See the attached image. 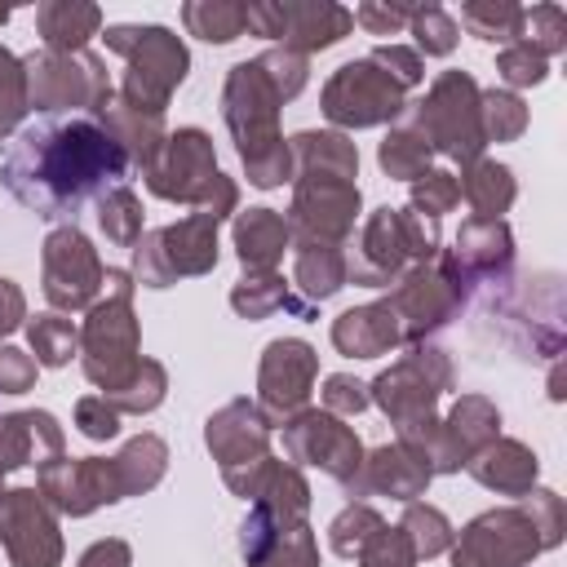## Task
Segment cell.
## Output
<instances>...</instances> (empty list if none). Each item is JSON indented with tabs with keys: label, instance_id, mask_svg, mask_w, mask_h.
I'll return each instance as SVG.
<instances>
[{
	"label": "cell",
	"instance_id": "1",
	"mask_svg": "<svg viewBox=\"0 0 567 567\" xmlns=\"http://www.w3.org/2000/svg\"><path fill=\"white\" fill-rule=\"evenodd\" d=\"M124 151L106 137L93 115H49L31 128H18L4 159L0 186L44 221H75L84 199L124 186L128 177Z\"/></svg>",
	"mask_w": 567,
	"mask_h": 567
},
{
	"label": "cell",
	"instance_id": "2",
	"mask_svg": "<svg viewBox=\"0 0 567 567\" xmlns=\"http://www.w3.org/2000/svg\"><path fill=\"white\" fill-rule=\"evenodd\" d=\"M292 151V204L288 230L292 244H337L354 235L363 195H359V146L337 128H301L288 137Z\"/></svg>",
	"mask_w": 567,
	"mask_h": 567
},
{
	"label": "cell",
	"instance_id": "3",
	"mask_svg": "<svg viewBox=\"0 0 567 567\" xmlns=\"http://www.w3.org/2000/svg\"><path fill=\"white\" fill-rule=\"evenodd\" d=\"M279 111H284V97L275 93V84L257 66V58L235 62L226 71L221 120H226L230 142L239 151L244 177L257 190H275L284 182H292V151H288L284 133H279Z\"/></svg>",
	"mask_w": 567,
	"mask_h": 567
},
{
	"label": "cell",
	"instance_id": "4",
	"mask_svg": "<svg viewBox=\"0 0 567 567\" xmlns=\"http://www.w3.org/2000/svg\"><path fill=\"white\" fill-rule=\"evenodd\" d=\"M146 190L155 199H168V204H186V208H204L213 213L217 221L235 217L239 213V186L235 177H226L217 168V151H213V137L195 124L186 128H173L159 146V155L146 164Z\"/></svg>",
	"mask_w": 567,
	"mask_h": 567
},
{
	"label": "cell",
	"instance_id": "5",
	"mask_svg": "<svg viewBox=\"0 0 567 567\" xmlns=\"http://www.w3.org/2000/svg\"><path fill=\"white\" fill-rule=\"evenodd\" d=\"M102 288H106V297L93 301L80 323V368L102 394H115L128 385V377L142 363V332H137V315H133L137 284L128 270L106 266Z\"/></svg>",
	"mask_w": 567,
	"mask_h": 567
},
{
	"label": "cell",
	"instance_id": "6",
	"mask_svg": "<svg viewBox=\"0 0 567 567\" xmlns=\"http://www.w3.org/2000/svg\"><path fill=\"white\" fill-rule=\"evenodd\" d=\"M443 248V230L434 217H421L416 208H372L354 235V252L346 257V284L359 288H390L408 266L434 261Z\"/></svg>",
	"mask_w": 567,
	"mask_h": 567
},
{
	"label": "cell",
	"instance_id": "7",
	"mask_svg": "<svg viewBox=\"0 0 567 567\" xmlns=\"http://www.w3.org/2000/svg\"><path fill=\"white\" fill-rule=\"evenodd\" d=\"M106 49L124 58V80H120V102L164 115L168 97L190 71V53L182 35H173L159 22H115L106 27Z\"/></svg>",
	"mask_w": 567,
	"mask_h": 567
},
{
	"label": "cell",
	"instance_id": "8",
	"mask_svg": "<svg viewBox=\"0 0 567 567\" xmlns=\"http://www.w3.org/2000/svg\"><path fill=\"white\" fill-rule=\"evenodd\" d=\"M456 385V368L452 354L434 341H416L408 346L385 372H377L368 381V399L385 412V421L399 430H412L430 416H439V399Z\"/></svg>",
	"mask_w": 567,
	"mask_h": 567
},
{
	"label": "cell",
	"instance_id": "9",
	"mask_svg": "<svg viewBox=\"0 0 567 567\" xmlns=\"http://www.w3.org/2000/svg\"><path fill=\"white\" fill-rule=\"evenodd\" d=\"M408 124L425 137V146L434 155H447L461 168L474 164V159H483V151H487L483 120H478V84L461 66L434 75V84L425 89V97L412 106Z\"/></svg>",
	"mask_w": 567,
	"mask_h": 567
},
{
	"label": "cell",
	"instance_id": "10",
	"mask_svg": "<svg viewBox=\"0 0 567 567\" xmlns=\"http://www.w3.org/2000/svg\"><path fill=\"white\" fill-rule=\"evenodd\" d=\"M217 217L195 208L182 221H168L159 230H142V239L128 248L133 252V284L142 288H173L177 279H195L217 270L221 244H217Z\"/></svg>",
	"mask_w": 567,
	"mask_h": 567
},
{
	"label": "cell",
	"instance_id": "11",
	"mask_svg": "<svg viewBox=\"0 0 567 567\" xmlns=\"http://www.w3.org/2000/svg\"><path fill=\"white\" fill-rule=\"evenodd\" d=\"M465 297H470V284H465V275H461V266L452 261L447 248H439L434 261L408 266V270L385 288V306H390L394 319H399L403 346H416V341H425L430 332H439L443 323H452L456 310L465 306Z\"/></svg>",
	"mask_w": 567,
	"mask_h": 567
},
{
	"label": "cell",
	"instance_id": "12",
	"mask_svg": "<svg viewBox=\"0 0 567 567\" xmlns=\"http://www.w3.org/2000/svg\"><path fill=\"white\" fill-rule=\"evenodd\" d=\"M394 439L412 447L430 465V474H461L474 452L501 439V408L487 394H461L447 416H430L412 430H399Z\"/></svg>",
	"mask_w": 567,
	"mask_h": 567
},
{
	"label": "cell",
	"instance_id": "13",
	"mask_svg": "<svg viewBox=\"0 0 567 567\" xmlns=\"http://www.w3.org/2000/svg\"><path fill=\"white\" fill-rule=\"evenodd\" d=\"M22 71H27V111H40V115H58V111L93 115L115 93L106 80V62L89 49L80 53L40 49L22 58Z\"/></svg>",
	"mask_w": 567,
	"mask_h": 567
},
{
	"label": "cell",
	"instance_id": "14",
	"mask_svg": "<svg viewBox=\"0 0 567 567\" xmlns=\"http://www.w3.org/2000/svg\"><path fill=\"white\" fill-rule=\"evenodd\" d=\"M244 31L261 40H279L288 53H323L354 31V13L337 0H248Z\"/></svg>",
	"mask_w": 567,
	"mask_h": 567
},
{
	"label": "cell",
	"instance_id": "15",
	"mask_svg": "<svg viewBox=\"0 0 567 567\" xmlns=\"http://www.w3.org/2000/svg\"><path fill=\"white\" fill-rule=\"evenodd\" d=\"M319 106H323V115L337 133H359V128L403 120L408 89H399L372 58H354V62H341L328 75V84L319 93Z\"/></svg>",
	"mask_w": 567,
	"mask_h": 567
},
{
	"label": "cell",
	"instance_id": "16",
	"mask_svg": "<svg viewBox=\"0 0 567 567\" xmlns=\"http://www.w3.org/2000/svg\"><path fill=\"white\" fill-rule=\"evenodd\" d=\"M279 430H284V456H288V465H297V470L310 465V470L328 474L332 483H341L346 496H354V483L363 474V456L368 452H363L359 434L341 416H332L323 408H301Z\"/></svg>",
	"mask_w": 567,
	"mask_h": 567
},
{
	"label": "cell",
	"instance_id": "17",
	"mask_svg": "<svg viewBox=\"0 0 567 567\" xmlns=\"http://www.w3.org/2000/svg\"><path fill=\"white\" fill-rule=\"evenodd\" d=\"M102 257L97 248L89 244V235L66 221V226H53L44 235V248H40V288H44V301L58 310V315H71V310H89L102 292Z\"/></svg>",
	"mask_w": 567,
	"mask_h": 567
},
{
	"label": "cell",
	"instance_id": "18",
	"mask_svg": "<svg viewBox=\"0 0 567 567\" xmlns=\"http://www.w3.org/2000/svg\"><path fill=\"white\" fill-rule=\"evenodd\" d=\"M452 567H527L540 558V536L532 527V514L518 505L483 509L452 536Z\"/></svg>",
	"mask_w": 567,
	"mask_h": 567
},
{
	"label": "cell",
	"instance_id": "19",
	"mask_svg": "<svg viewBox=\"0 0 567 567\" xmlns=\"http://www.w3.org/2000/svg\"><path fill=\"white\" fill-rule=\"evenodd\" d=\"M315 377H319V354L310 341L301 337H275L266 350H261V363H257V412L266 416V425H284L288 416H297L315 390Z\"/></svg>",
	"mask_w": 567,
	"mask_h": 567
},
{
	"label": "cell",
	"instance_id": "20",
	"mask_svg": "<svg viewBox=\"0 0 567 567\" xmlns=\"http://www.w3.org/2000/svg\"><path fill=\"white\" fill-rule=\"evenodd\" d=\"M35 492L49 501L53 514H66V518H89L93 509L124 501L111 456H66L62 452L35 470Z\"/></svg>",
	"mask_w": 567,
	"mask_h": 567
},
{
	"label": "cell",
	"instance_id": "21",
	"mask_svg": "<svg viewBox=\"0 0 567 567\" xmlns=\"http://www.w3.org/2000/svg\"><path fill=\"white\" fill-rule=\"evenodd\" d=\"M0 545L13 567H62V527L35 487L0 492Z\"/></svg>",
	"mask_w": 567,
	"mask_h": 567
},
{
	"label": "cell",
	"instance_id": "22",
	"mask_svg": "<svg viewBox=\"0 0 567 567\" xmlns=\"http://www.w3.org/2000/svg\"><path fill=\"white\" fill-rule=\"evenodd\" d=\"M221 483L235 496H244L248 505H266L284 523H306V514H310V483H306V474L297 465L279 461V456H261L252 465L221 470Z\"/></svg>",
	"mask_w": 567,
	"mask_h": 567
},
{
	"label": "cell",
	"instance_id": "23",
	"mask_svg": "<svg viewBox=\"0 0 567 567\" xmlns=\"http://www.w3.org/2000/svg\"><path fill=\"white\" fill-rule=\"evenodd\" d=\"M204 447L213 452V461L221 470H239V465L270 456V425L257 412V403L239 394L204 421Z\"/></svg>",
	"mask_w": 567,
	"mask_h": 567
},
{
	"label": "cell",
	"instance_id": "24",
	"mask_svg": "<svg viewBox=\"0 0 567 567\" xmlns=\"http://www.w3.org/2000/svg\"><path fill=\"white\" fill-rule=\"evenodd\" d=\"M447 252L461 266L465 284H505L509 266H514V230L505 226V217H496V221L465 217Z\"/></svg>",
	"mask_w": 567,
	"mask_h": 567
},
{
	"label": "cell",
	"instance_id": "25",
	"mask_svg": "<svg viewBox=\"0 0 567 567\" xmlns=\"http://www.w3.org/2000/svg\"><path fill=\"white\" fill-rule=\"evenodd\" d=\"M430 465L412 452V447H403L399 439L394 443H381V447H372L368 456H363V474H359V483H354V501H363V496H390V501H421L425 496V487H430Z\"/></svg>",
	"mask_w": 567,
	"mask_h": 567
},
{
	"label": "cell",
	"instance_id": "26",
	"mask_svg": "<svg viewBox=\"0 0 567 567\" xmlns=\"http://www.w3.org/2000/svg\"><path fill=\"white\" fill-rule=\"evenodd\" d=\"M66 434L53 412L27 408V412H0V470H22V465H44L62 456Z\"/></svg>",
	"mask_w": 567,
	"mask_h": 567
},
{
	"label": "cell",
	"instance_id": "27",
	"mask_svg": "<svg viewBox=\"0 0 567 567\" xmlns=\"http://www.w3.org/2000/svg\"><path fill=\"white\" fill-rule=\"evenodd\" d=\"M465 470L478 487H487L496 496H514V501H523L540 478V461L523 439H492L483 452L470 456Z\"/></svg>",
	"mask_w": 567,
	"mask_h": 567
},
{
	"label": "cell",
	"instance_id": "28",
	"mask_svg": "<svg viewBox=\"0 0 567 567\" xmlns=\"http://www.w3.org/2000/svg\"><path fill=\"white\" fill-rule=\"evenodd\" d=\"M332 346L337 354L346 359H381L390 350L403 346V332H399V319L394 310L381 301H368V306H350L332 319Z\"/></svg>",
	"mask_w": 567,
	"mask_h": 567
},
{
	"label": "cell",
	"instance_id": "29",
	"mask_svg": "<svg viewBox=\"0 0 567 567\" xmlns=\"http://www.w3.org/2000/svg\"><path fill=\"white\" fill-rule=\"evenodd\" d=\"M230 239H235V257H239L244 275L279 270L284 252L292 248V230H288V217L279 208H244V213H235Z\"/></svg>",
	"mask_w": 567,
	"mask_h": 567
},
{
	"label": "cell",
	"instance_id": "30",
	"mask_svg": "<svg viewBox=\"0 0 567 567\" xmlns=\"http://www.w3.org/2000/svg\"><path fill=\"white\" fill-rule=\"evenodd\" d=\"M93 120H97V124L106 128V137L124 151L128 168H142V173H146V164L159 155V146H164V137H168L164 115H151V111H137V106H124L115 93L106 97V106H97V111H93Z\"/></svg>",
	"mask_w": 567,
	"mask_h": 567
},
{
	"label": "cell",
	"instance_id": "31",
	"mask_svg": "<svg viewBox=\"0 0 567 567\" xmlns=\"http://www.w3.org/2000/svg\"><path fill=\"white\" fill-rule=\"evenodd\" d=\"M35 31L53 53H80L102 31V9L93 0H44L35 4Z\"/></svg>",
	"mask_w": 567,
	"mask_h": 567
},
{
	"label": "cell",
	"instance_id": "32",
	"mask_svg": "<svg viewBox=\"0 0 567 567\" xmlns=\"http://www.w3.org/2000/svg\"><path fill=\"white\" fill-rule=\"evenodd\" d=\"M346 288V252L337 244H292V292L306 306H323Z\"/></svg>",
	"mask_w": 567,
	"mask_h": 567
},
{
	"label": "cell",
	"instance_id": "33",
	"mask_svg": "<svg viewBox=\"0 0 567 567\" xmlns=\"http://www.w3.org/2000/svg\"><path fill=\"white\" fill-rule=\"evenodd\" d=\"M456 190H461V199L474 208V217H483V221H496V217L509 213V204L518 199L514 168H509V164H496V159H487V155L461 168Z\"/></svg>",
	"mask_w": 567,
	"mask_h": 567
},
{
	"label": "cell",
	"instance_id": "34",
	"mask_svg": "<svg viewBox=\"0 0 567 567\" xmlns=\"http://www.w3.org/2000/svg\"><path fill=\"white\" fill-rule=\"evenodd\" d=\"M111 461H115V474H120V492L124 496H142L168 474V443L159 434H137Z\"/></svg>",
	"mask_w": 567,
	"mask_h": 567
},
{
	"label": "cell",
	"instance_id": "35",
	"mask_svg": "<svg viewBox=\"0 0 567 567\" xmlns=\"http://www.w3.org/2000/svg\"><path fill=\"white\" fill-rule=\"evenodd\" d=\"M27 328V346H31V359L40 368H66L75 354H80V328L58 315V310H44L35 319L22 323Z\"/></svg>",
	"mask_w": 567,
	"mask_h": 567
},
{
	"label": "cell",
	"instance_id": "36",
	"mask_svg": "<svg viewBox=\"0 0 567 567\" xmlns=\"http://www.w3.org/2000/svg\"><path fill=\"white\" fill-rule=\"evenodd\" d=\"M430 159H434V151L425 146V137H421L408 120H399V124L381 137V146H377V164H381V173L394 177V182H416L421 173H430Z\"/></svg>",
	"mask_w": 567,
	"mask_h": 567
},
{
	"label": "cell",
	"instance_id": "37",
	"mask_svg": "<svg viewBox=\"0 0 567 567\" xmlns=\"http://www.w3.org/2000/svg\"><path fill=\"white\" fill-rule=\"evenodd\" d=\"M288 297H292V284L279 275V270H257V275H244L235 288H230V310L239 319H270L275 310H288Z\"/></svg>",
	"mask_w": 567,
	"mask_h": 567
},
{
	"label": "cell",
	"instance_id": "38",
	"mask_svg": "<svg viewBox=\"0 0 567 567\" xmlns=\"http://www.w3.org/2000/svg\"><path fill=\"white\" fill-rule=\"evenodd\" d=\"M182 22L190 35H199L208 44H230L244 35V4L239 0H186Z\"/></svg>",
	"mask_w": 567,
	"mask_h": 567
},
{
	"label": "cell",
	"instance_id": "39",
	"mask_svg": "<svg viewBox=\"0 0 567 567\" xmlns=\"http://www.w3.org/2000/svg\"><path fill=\"white\" fill-rule=\"evenodd\" d=\"M461 27L487 44H518L523 4L514 0H470L461 4Z\"/></svg>",
	"mask_w": 567,
	"mask_h": 567
},
{
	"label": "cell",
	"instance_id": "40",
	"mask_svg": "<svg viewBox=\"0 0 567 567\" xmlns=\"http://www.w3.org/2000/svg\"><path fill=\"white\" fill-rule=\"evenodd\" d=\"M97 226L115 248H133L142 239V199L133 195V186H111L106 195H97Z\"/></svg>",
	"mask_w": 567,
	"mask_h": 567
},
{
	"label": "cell",
	"instance_id": "41",
	"mask_svg": "<svg viewBox=\"0 0 567 567\" xmlns=\"http://www.w3.org/2000/svg\"><path fill=\"white\" fill-rule=\"evenodd\" d=\"M399 527H403V536L412 540L416 558H439V554H447V549H452V536H456V527L447 523V514H443L439 505H425V501H408Z\"/></svg>",
	"mask_w": 567,
	"mask_h": 567
},
{
	"label": "cell",
	"instance_id": "42",
	"mask_svg": "<svg viewBox=\"0 0 567 567\" xmlns=\"http://www.w3.org/2000/svg\"><path fill=\"white\" fill-rule=\"evenodd\" d=\"M478 120H483L487 146L492 142H518L527 133V106L509 89H478Z\"/></svg>",
	"mask_w": 567,
	"mask_h": 567
},
{
	"label": "cell",
	"instance_id": "43",
	"mask_svg": "<svg viewBox=\"0 0 567 567\" xmlns=\"http://www.w3.org/2000/svg\"><path fill=\"white\" fill-rule=\"evenodd\" d=\"M164 394H168V372H164V363L142 354V363H137V372L128 377V385L115 390V394H106V399H111V408H115L120 416H146V412H155V408L164 403Z\"/></svg>",
	"mask_w": 567,
	"mask_h": 567
},
{
	"label": "cell",
	"instance_id": "44",
	"mask_svg": "<svg viewBox=\"0 0 567 567\" xmlns=\"http://www.w3.org/2000/svg\"><path fill=\"white\" fill-rule=\"evenodd\" d=\"M385 527V518L368 501H350L332 523H328V545L337 558H359V549Z\"/></svg>",
	"mask_w": 567,
	"mask_h": 567
},
{
	"label": "cell",
	"instance_id": "45",
	"mask_svg": "<svg viewBox=\"0 0 567 567\" xmlns=\"http://www.w3.org/2000/svg\"><path fill=\"white\" fill-rule=\"evenodd\" d=\"M518 44H527L532 53H540V58L549 62L554 53H563V49H567V13H563V9L554 4V0H545V4H532V9H523Z\"/></svg>",
	"mask_w": 567,
	"mask_h": 567
},
{
	"label": "cell",
	"instance_id": "46",
	"mask_svg": "<svg viewBox=\"0 0 567 567\" xmlns=\"http://www.w3.org/2000/svg\"><path fill=\"white\" fill-rule=\"evenodd\" d=\"M408 31L416 35V53H425V58H447L461 40V27L443 4H416Z\"/></svg>",
	"mask_w": 567,
	"mask_h": 567
},
{
	"label": "cell",
	"instance_id": "47",
	"mask_svg": "<svg viewBox=\"0 0 567 567\" xmlns=\"http://www.w3.org/2000/svg\"><path fill=\"white\" fill-rule=\"evenodd\" d=\"M22 115H27V71L22 58L0 44V137L18 133Z\"/></svg>",
	"mask_w": 567,
	"mask_h": 567
},
{
	"label": "cell",
	"instance_id": "48",
	"mask_svg": "<svg viewBox=\"0 0 567 567\" xmlns=\"http://www.w3.org/2000/svg\"><path fill=\"white\" fill-rule=\"evenodd\" d=\"M523 509L532 514V527L540 536V549H558L563 545V532H567V505H563V496L549 492V487H532L523 496Z\"/></svg>",
	"mask_w": 567,
	"mask_h": 567
},
{
	"label": "cell",
	"instance_id": "49",
	"mask_svg": "<svg viewBox=\"0 0 567 567\" xmlns=\"http://www.w3.org/2000/svg\"><path fill=\"white\" fill-rule=\"evenodd\" d=\"M461 204V190H456V173H443V168H430V173H421L416 182H412V204L408 208H416L421 217H443V213H452Z\"/></svg>",
	"mask_w": 567,
	"mask_h": 567
},
{
	"label": "cell",
	"instance_id": "50",
	"mask_svg": "<svg viewBox=\"0 0 567 567\" xmlns=\"http://www.w3.org/2000/svg\"><path fill=\"white\" fill-rule=\"evenodd\" d=\"M257 66L266 71V80L275 84V93L284 97V102H292L301 89H306V80H310V62L301 58V53H288V49H266L261 58H257Z\"/></svg>",
	"mask_w": 567,
	"mask_h": 567
},
{
	"label": "cell",
	"instance_id": "51",
	"mask_svg": "<svg viewBox=\"0 0 567 567\" xmlns=\"http://www.w3.org/2000/svg\"><path fill=\"white\" fill-rule=\"evenodd\" d=\"M359 567H416L421 558H416V549H412V540L403 536V527L394 523H385L363 549H359V558H354Z\"/></svg>",
	"mask_w": 567,
	"mask_h": 567
},
{
	"label": "cell",
	"instance_id": "52",
	"mask_svg": "<svg viewBox=\"0 0 567 567\" xmlns=\"http://www.w3.org/2000/svg\"><path fill=\"white\" fill-rule=\"evenodd\" d=\"M248 567H319V540H315L310 523H297L292 532H284L275 540V549Z\"/></svg>",
	"mask_w": 567,
	"mask_h": 567
},
{
	"label": "cell",
	"instance_id": "53",
	"mask_svg": "<svg viewBox=\"0 0 567 567\" xmlns=\"http://www.w3.org/2000/svg\"><path fill=\"white\" fill-rule=\"evenodd\" d=\"M496 75L509 84V89H532V84H545L549 75V62L540 53H532L527 44H505L496 53Z\"/></svg>",
	"mask_w": 567,
	"mask_h": 567
},
{
	"label": "cell",
	"instance_id": "54",
	"mask_svg": "<svg viewBox=\"0 0 567 567\" xmlns=\"http://www.w3.org/2000/svg\"><path fill=\"white\" fill-rule=\"evenodd\" d=\"M323 412H332V416H359V412H368V381H359V377H350V372H332V377H323Z\"/></svg>",
	"mask_w": 567,
	"mask_h": 567
},
{
	"label": "cell",
	"instance_id": "55",
	"mask_svg": "<svg viewBox=\"0 0 567 567\" xmlns=\"http://www.w3.org/2000/svg\"><path fill=\"white\" fill-rule=\"evenodd\" d=\"M368 58H372L399 89H416V84L425 80V62H421V53L408 49V44H377Z\"/></svg>",
	"mask_w": 567,
	"mask_h": 567
},
{
	"label": "cell",
	"instance_id": "56",
	"mask_svg": "<svg viewBox=\"0 0 567 567\" xmlns=\"http://www.w3.org/2000/svg\"><path fill=\"white\" fill-rule=\"evenodd\" d=\"M412 9L416 4H394V0H363L354 13V22L368 31V35H399L408 22H412Z\"/></svg>",
	"mask_w": 567,
	"mask_h": 567
},
{
	"label": "cell",
	"instance_id": "57",
	"mask_svg": "<svg viewBox=\"0 0 567 567\" xmlns=\"http://www.w3.org/2000/svg\"><path fill=\"white\" fill-rule=\"evenodd\" d=\"M75 425H80V434H84V439L106 443V439H115V434H120V412L111 408V399H106V394H84V399L75 403Z\"/></svg>",
	"mask_w": 567,
	"mask_h": 567
},
{
	"label": "cell",
	"instance_id": "58",
	"mask_svg": "<svg viewBox=\"0 0 567 567\" xmlns=\"http://www.w3.org/2000/svg\"><path fill=\"white\" fill-rule=\"evenodd\" d=\"M35 359L9 341H0V394H27L35 385Z\"/></svg>",
	"mask_w": 567,
	"mask_h": 567
},
{
	"label": "cell",
	"instance_id": "59",
	"mask_svg": "<svg viewBox=\"0 0 567 567\" xmlns=\"http://www.w3.org/2000/svg\"><path fill=\"white\" fill-rule=\"evenodd\" d=\"M75 567H133V549H128V540L106 536V540H93V545L80 554Z\"/></svg>",
	"mask_w": 567,
	"mask_h": 567
},
{
	"label": "cell",
	"instance_id": "60",
	"mask_svg": "<svg viewBox=\"0 0 567 567\" xmlns=\"http://www.w3.org/2000/svg\"><path fill=\"white\" fill-rule=\"evenodd\" d=\"M22 323H27V297L13 279H0V341Z\"/></svg>",
	"mask_w": 567,
	"mask_h": 567
},
{
	"label": "cell",
	"instance_id": "61",
	"mask_svg": "<svg viewBox=\"0 0 567 567\" xmlns=\"http://www.w3.org/2000/svg\"><path fill=\"white\" fill-rule=\"evenodd\" d=\"M0 22H9V9H0Z\"/></svg>",
	"mask_w": 567,
	"mask_h": 567
},
{
	"label": "cell",
	"instance_id": "62",
	"mask_svg": "<svg viewBox=\"0 0 567 567\" xmlns=\"http://www.w3.org/2000/svg\"><path fill=\"white\" fill-rule=\"evenodd\" d=\"M0 492H4V470H0Z\"/></svg>",
	"mask_w": 567,
	"mask_h": 567
}]
</instances>
